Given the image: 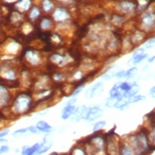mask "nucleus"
Masks as SVG:
<instances>
[{
    "label": "nucleus",
    "mask_w": 155,
    "mask_h": 155,
    "mask_svg": "<svg viewBox=\"0 0 155 155\" xmlns=\"http://www.w3.org/2000/svg\"><path fill=\"white\" fill-rule=\"evenodd\" d=\"M104 91V84L102 82H97L93 86L90 87L86 93H85V97L88 99H91L92 97H94L96 96H100Z\"/></svg>",
    "instance_id": "1"
},
{
    "label": "nucleus",
    "mask_w": 155,
    "mask_h": 155,
    "mask_svg": "<svg viewBox=\"0 0 155 155\" xmlns=\"http://www.w3.org/2000/svg\"><path fill=\"white\" fill-rule=\"evenodd\" d=\"M30 104V98L27 95H21L18 97V98L15 101L14 104V108L16 109L17 112L22 113L24 111H26L28 106Z\"/></svg>",
    "instance_id": "2"
},
{
    "label": "nucleus",
    "mask_w": 155,
    "mask_h": 155,
    "mask_svg": "<svg viewBox=\"0 0 155 155\" xmlns=\"http://www.w3.org/2000/svg\"><path fill=\"white\" fill-rule=\"evenodd\" d=\"M102 115V109H100V107H92L89 108V112L88 114L86 116L85 120L87 121H92L95 120L97 118H99Z\"/></svg>",
    "instance_id": "3"
},
{
    "label": "nucleus",
    "mask_w": 155,
    "mask_h": 155,
    "mask_svg": "<svg viewBox=\"0 0 155 155\" xmlns=\"http://www.w3.org/2000/svg\"><path fill=\"white\" fill-rule=\"evenodd\" d=\"M54 19L57 21H64L66 19H68L69 17V14L67 12V11H65L64 9H61V8H58L54 14Z\"/></svg>",
    "instance_id": "4"
},
{
    "label": "nucleus",
    "mask_w": 155,
    "mask_h": 155,
    "mask_svg": "<svg viewBox=\"0 0 155 155\" xmlns=\"http://www.w3.org/2000/svg\"><path fill=\"white\" fill-rule=\"evenodd\" d=\"M118 68H119V67H118L117 65L113 66L111 68H109L107 71L106 72V73L102 75V79L105 80V81H109V80H111V79L115 75V74L117 73Z\"/></svg>",
    "instance_id": "5"
},
{
    "label": "nucleus",
    "mask_w": 155,
    "mask_h": 155,
    "mask_svg": "<svg viewBox=\"0 0 155 155\" xmlns=\"http://www.w3.org/2000/svg\"><path fill=\"white\" fill-rule=\"evenodd\" d=\"M74 105H66V107L62 109V113H61V119L67 120L68 119L71 114H73L74 110Z\"/></svg>",
    "instance_id": "6"
},
{
    "label": "nucleus",
    "mask_w": 155,
    "mask_h": 155,
    "mask_svg": "<svg viewBox=\"0 0 155 155\" xmlns=\"http://www.w3.org/2000/svg\"><path fill=\"white\" fill-rule=\"evenodd\" d=\"M36 128L41 132H45V133H50L53 130V128L51 127L46 121H44V120L38 121L36 123Z\"/></svg>",
    "instance_id": "7"
},
{
    "label": "nucleus",
    "mask_w": 155,
    "mask_h": 155,
    "mask_svg": "<svg viewBox=\"0 0 155 155\" xmlns=\"http://www.w3.org/2000/svg\"><path fill=\"white\" fill-rule=\"evenodd\" d=\"M40 146H41V144L38 143H35L33 146H31V147H28V146H24L23 148H22V154L25 155H31V154H34V153H36V152L38 151V149L40 148Z\"/></svg>",
    "instance_id": "8"
},
{
    "label": "nucleus",
    "mask_w": 155,
    "mask_h": 155,
    "mask_svg": "<svg viewBox=\"0 0 155 155\" xmlns=\"http://www.w3.org/2000/svg\"><path fill=\"white\" fill-rule=\"evenodd\" d=\"M84 107V106H81V107H78L77 108H74L73 114H71V120L73 122H78V121H80L81 120L83 119L82 118V111H83Z\"/></svg>",
    "instance_id": "9"
},
{
    "label": "nucleus",
    "mask_w": 155,
    "mask_h": 155,
    "mask_svg": "<svg viewBox=\"0 0 155 155\" xmlns=\"http://www.w3.org/2000/svg\"><path fill=\"white\" fill-rule=\"evenodd\" d=\"M51 60L55 63V64H58L59 66H64L65 64H67L68 62V59L67 57H63V56H60L59 54H54L51 57Z\"/></svg>",
    "instance_id": "10"
},
{
    "label": "nucleus",
    "mask_w": 155,
    "mask_h": 155,
    "mask_svg": "<svg viewBox=\"0 0 155 155\" xmlns=\"http://www.w3.org/2000/svg\"><path fill=\"white\" fill-rule=\"evenodd\" d=\"M26 58L27 60H28L32 65H36L39 63L40 61V58L39 56L36 54V52L32 51H28L27 53H26Z\"/></svg>",
    "instance_id": "11"
},
{
    "label": "nucleus",
    "mask_w": 155,
    "mask_h": 155,
    "mask_svg": "<svg viewBox=\"0 0 155 155\" xmlns=\"http://www.w3.org/2000/svg\"><path fill=\"white\" fill-rule=\"evenodd\" d=\"M139 90H140V87H139L138 85L135 84V85L131 86V88H130L129 91H127L123 94V97L129 98V97H130L132 96H135L138 91H139Z\"/></svg>",
    "instance_id": "12"
},
{
    "label": "nucleus",
    "mask_w": 155,
    "mask_h": 155,
    "mask_svg": "<svg viewBox=\"0 0 155 155\" xmlns=\"http://www.w3.org/2000/svg\"><path fill=\"white\" fill-rule=\"evenodd\" d=\"M147 56H148V54L143 53V54H142V55H139V56H137V57H132L131 59L128 61V65H129V66L137 65V64L140 63L142 60H144Z\"/></svg>",
    "instance_id": "13"
},
{
    "label": "nucleus",
    "mask_w": 155,
    "mask_h": 155,
    "mask_svg": "<svg viewBox=\"0 0 155 155\" xmlns=\"http://www.w3.org/2000/svg\"><path fill=\"white\" fill-rule=\"evenodd\" d=\"M153 21H154L153 14H147L146 16L143 17V25L145 28H150L151 25L153 24Z\"/></svg>",
    "instance_id": "14"
},
{
    "label": "nucleus",
    "mask_w": 155,
    "mask_h": 155,
    "mask_svg": "<svg viewBox=\"0 0 155 155\" xmlns=\"http://www.w3.org/2000/svg\"><path fill=\"white\" fill-rule=\"evenodd\" d=\"M134 5L130 3V2H123L121 3L120 5V7H121V11L124 12H130L132 10Z\"/></svg>",
    "instance_id": "15"
},
{
    "label": "nucleus",
    "mask_w": 155,
    "mask_h": 155,
    "mask_svg": "<svg viewBox=\"0 0 155 155\" xmlns=\"http://www.w3.org/2000/svg\"><path fill=\"white\" fill-rule=\"evenodd\" d=\"M146 97L145 96H132L130 97H129V100L127 101L129 104H133V103H137V102H139V101H142V100H145Z\"/></svg>",
    "instance_id": "16"
},
{
    "label": "nucleus",
    "mask_w": 155,
    "mask_h": 155,
    "mask_svg": "<svg viewBox=\"0 0 155 155\" xmlns=\"http://www.w3.org/2000/svg\"><path fill=\"white\" fill-rule=\"evenodd\" d=\"M122 154H133L134 152L131 150V148L128 145V144H123L121 146V150H120Z\"/></svg>",
    "instance_id": "17"
},
{
    "label": "nucleus",
    "mask_w": 155,
    "mask_h": 155,
    "mask_svg": "<svg viewBox=\"0 0 155 155\" xmlns=\"http://www.w3.org/2000/svg\"><path fill=\"white\" fill-rule=\"evenodd\" d=\"M137 72V68H131L130 69H129L128 71H125L124 74V77H127V78H131L133 77Z\"/></svg>",
    "instance_id": "18"
},
{
    "label": "nucleus",
    "mask_w": 155,
    "mask_h": 155,
    "mask_svg": "<svg viewBox=\"0 0 155 155\" xmlns=\"http://www.w3.org/2000/svg\"><path fill=\"white\" fill-rule=\"evenodd\" d=\"M43 6H44V9L45 11L46 12H49L52 9L53 7V4L50 1V0H45L44 3H43Z\"/></svg>",
    "instance_id": "19"
},
{
    "label": "nucleus",
    "mask_w": 155,
    "mask_h": 155,
    "mask_svg": "<svg viewBox=\"0 0 155 155\" xmlns=\"http://www.w3.org/2000/svg\"><path fill=\"white\" fill-rule=\"evenodd\" d=\"M106 125H107V122L105 120L97 121L95 125H94V127H93V131H97V130H99L103 129Z\"/></svg>",
    "instance_id": "20"
},
{
    "label": "nucleus",
    "mask_w": 155,
    "mask_h": 155,
    "mask_svg": "<svg viewBox=\"0 0 155 155\" xmlns=\"http://www.w3.org/2000/svg\"><path fill=\"white\" fill-rule=\"evenodd\" d=\"M117 100H118L117 98H114V97H110V98L107 99V101H106V107L109 108L114 107V104L116 103Z\"/></svg>",
    "instance_id": "21"
},
{
    "label": "nucleus",
    "mask_w": 155,
    "mask_h": 155,
    "mask_svg": "<svg viewBox=\"0 0 155 155\" xmlns=\"http://www.w3.org/2000/svg\"><path fill=\"white\" fill-rule=\"evenodd\" d=\"M153 45H154V37H153V38L149 39L148 41H146L143 45V49H150V48L153 46Z\"/></svg>",
    "instance_id": "22"
},
{
    "label": "nucleus",
    "mask_w": 155,
    "mask_h": 155,
    "mask_svg": "<svg viewBox=\"0 0 155 155\" xmlns=\"http://www.w3.org/2000/svg\"><path fill=\"white\" fill-rule=\"evenodd\" d=\"M17 5H21V7H23V9L27 10V9H28V7L30 5V0H21Z\"/></svg>",
    "instance_id": "23"
},
{
    "label": "nucleus",
    "mask_w": 155,
    "mask_h": 155,
    "mask_svg": "<svg viewBox=\"0 0 155 155\" xmlns=\"http://www.w3.org/2000/svg\"><path fill=\"white\" fill-rule=\"evenodd\" d=\"M3 76L5 78H7V79H10V80H12L15 78V74H14V72L12 71V70H8V71L5 72V74H3Z\"/></svg>",
    "instance_id": "24"
},
{
    "label": "nucleus",
    "mask_w": 155,
    "mask_h": 155,
    "mask_svg": "<svg viewBox=\"0 0 155 155\" xmlns=\"http://www.w3.org/2000/svg\"><path fill=\"white\" fill-rule=\"evenodd\" d=\"M51 26V21H49L47 19H45L42 21L41 22V28H44V29H47L50 27Z\"/></svg>",
    "instance_id": "25"
},
{
    "label": "nucleus",
    "mask_w": 155,
    "mask_h": 155,
    "mask_svg": "<svg viewBox=\"0 0 155 155\" xmlns=\"http://www.w3.org/2000/svg\"><path fill=\"white\" fill-rule=\"evenodd\" d=\"M144 50H145V49H143V47L137 49V51H135L132 53V57H137V56L142 55V54H143V53H144Z\"/></svg>",
    "instance_id": "26"
},
{
    "label": "nucleus",
    "mask_w": 155,
    "mask_h": 155,
    "mask_svg": "<svg viewBox=\"0 0 155 155\" xmlns=\"http://www.w3.org/2000/svg\"><path fill=\"white\" fill-rule=\"evenodd\" d=\"M39 13H40V12H39V10H38V8H36V7H35L33 10H32V12H31V13H30V18L31 19H36V17L39 15Z\"/></svg>",
    "instance_id": "27"
},
{
    "label": "nucleus",
    "mask_w": 155,
    "mask_h": 155,
    "mask_svg": "<svg viewBox=\"0 0 155 155\" xmlns=\"http://www.w3.org/2000/svg\"><path fill=\"white\" fill-rule=\"evenodd\" d=\"M28 131L32 132L33 134H39L40 133V130L36 128V126H30L28 128Z\"/></svg>",
    "instance_id": "28"
},
{
    "label": "nucleus",
    "mask_w": 155,
    "mask_h": 155,
    "mask_svg": "<svg viewBox=\"0 0 155 155\" xmlns=\"http://www.w3.org/2000/svg\"><path fill=\"white\" fill-rule=\"evenodd\" d=\"M84 89V85H82V86H80L79 88H77L74 91V93L72 94V97H75L76 95H78L79 93H81L82 92V91Z\"/></svg>",
    "instance_id": "29"
},
{
    "label": "nucleus",
    "mask_w": 155,
    "mask_h": 155,
    "mask_svg": "<svg viewBox=\"0 0 155 155\" xmlns=\"http://www.w3.org/2000/svg\"><path fill=\"white\" fill-rule=\"evenodd\" d=\"M9 150H10V148H9V146H7V145L1 146V147H0V154H1V153H7Z\"/></svg>",
    "instance_id": "30"
},
{
    "label": "nucleus",
    "mask_w": 155,
    "mask_h": 155,
    "mask_svg": "<svg viewBox=\"0 0 155 155\" xmlns=\"http://www.w3.org/2000/svg\"><path fill=\"white\" fill-rule=\"evenodd\" d=\"M124 74H125V71L124 70H120V71H118L114 76H116L117 78H120V77H124Z\"/></svg>",
    "instance_id": "31"
},
{
    "label": "nucleus",
    "mask_w": 155,
    "mask_h": 155,
    "mask_svg": "<svg viewBox=\"0 0 155 155\" xmlns=\"http://www.w3.org/2000/svg\"><path fill=\"white\" fill-rule=\"evenodd\" d=\"M75 79H79V78H81L82 77V72L80 71H76L74 74V75H73Z\"/></svg>",
    "instance_id": "32"
},
{
    "label": "nucleus",
    "mask_w": 155,
    "mask_h": 155,
    "mask_svg": "<svg viewBox=\"0 0 155 155\" xmlns=\"http://www.w3.org/2000/svg\"><path fill=\"white\" fill-rule=\"evenodd\" d=\"M27 131H28V128L27 129H21V130H16V131L14 132L13 136H15V135H17L19 133H26Z\"/></svg>",
    "instance_id": "33"
},
{
    "label": "nucleus",
    "mask_w": 155,
    "mask_h": 155,
    "mask_svg": "<svg viewBox=\"0 0 155 155\" xmlns=\"http://www.w3.org/2000/svg\"><path fill=\"white\" fill-rule=\"evenodd\" d=\"M76 101H77V99L75 97H74V98H72L71 100L68 101L65 105H74V103H76Z\"/></svg>",
    "instance_id": "34"
},
{
    "label": "nucleus",
    "mask_w": 155,
    "mask_h": 155,
    "mask_svg": "<svg viewBox=\"0 0 155 155\" xmlns=\"http://www.w3.org/2000/svg\"><path fill=\"white\" fill-rule=\"evenodd\" d=\"M8 133H9V130H5V131L0 132V138L4 137H5V136H6Z\"/></svg>",
    "instance_id": "35"
},
{
    "label": "nucleus",
    "mask_w": 155,
    "mask_h": 155,
    "mask_svg": "<svg viewBox=\"0 0 155 155\" xmlns=\"http://www.w3.org/2000/svg\"><path fill=\"white\" fill-rule=\"evenodd\" d=\"M154 91H155L154 87H152V88H151V90L149 91V94L152 96L153 97H154Z\"/></svg>",
    "instance_id": "36"
},
{
    "label": "nucleus",
    "mask_w": 155,
    "mask_h": 155,
    "mask_svg": "<svg viewBox=\"0 0 155 155\" xmlns=\"http://www.w3.org/2000/svg\"><path fill=\"white\" fill-rule=\"evenodd\" d=\"M5 89L4 87L0 86V96L2 95L3 93H5Z\"/></svg>",
    "instance_id": "37"
},
{
    "label": "nucleus",
    "mask_w": 155,
    "mask_h": 155,
    "mask_svg": "<svg viewBox=\"0 0 155 155\" xmlns=\"http://www.w3.org/2000/svg\"><path fill=\"white\" fill-rule=\"evenodd\" d=\"M153 60H154V57L153 56V57H151V59H149V60H148V61H149V62H153Z\"/></svg>",
    "instance_id": "38"
},
{
    "label": "nucleus",
    "mask_w": 155,
    "mask_h": 155,
    "mask_svg": "<svg viewBox=\"0 0 155 155\" xmlns=\"http://www.w3.org/2000/svg\"><path fill=\"white\" fill-rule=\"evenodd\" d=\"M7 141L5 140V139H0V143H6Z\"/></svg>",
    "instance_id": "39"
}]
</instances>
